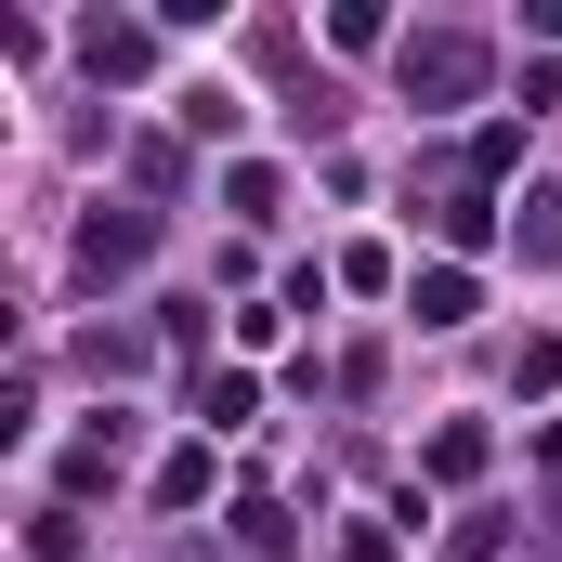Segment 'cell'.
Wrapping results in <instances>:
<instances>
[{"mask_svg":"<svg viewBox=\"0 0 562 562\" xmlns=\"http://www.w3.org/2000/svg\"><path fill=\"white\" fill-rule=\"evenodd\" d=\"M132 249H144L132 223H92V236H79V276H92V288H105V276H132Z\"/></svg>","mask_w":562,"mask_h":562,"instance_id":"obj_1","label":"cell"},{"mask_svg":"<svg viewBox=\"0 0 562 562\" xmlns=\"http://www.w3.org/2000/svg\"><path fill=\"white\" fill-rule=\"evenodd\" d=\"M471 314V276H419V327H458Z\"/></svg>","mask_w":562,"mask_h":562,"instance_id":"obj_2","label":"cell"}]
</instances>
